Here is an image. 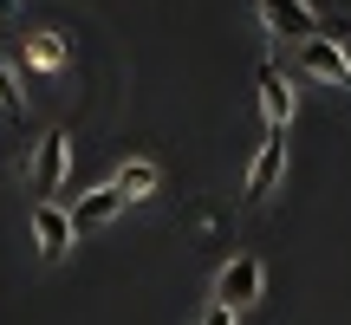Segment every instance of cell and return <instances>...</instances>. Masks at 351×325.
I'll return each instance as SVG.
<instances>
[{"label": "cell", "instance_id": "cell-1", "mask_svg": "<svg viewBox=\"0 0 351 325\" xmlns=\"http://www.w3.org/2000/svg\"><path fill=\"white\" fill-rule=\"evenodd\" d=\"M261 287H267V267H261V254H234V261L221 267V280H215V306H254L261 300Z\"/></svg>", "mask_w": 351, "mask_h": 325}, {"label": "cell", "instance_id": "cell-2", "mask_svg": "<svg viewBox=\"0 0 351 325\" xmlns=\"http://www.w3.org/2000/svg\"><path fill=\"white\" fill-rule=\"evenodd\" d=\"M65 169H72V137H65V130L39 137V143H33V195L52 202V195L65 189Z\"/></svg>", "mask_w": 351, "mask_h": 325}, {"label": "cell", "instance_id": "cell-3", "mask_svg": "<svg viewBox=\"0 0 351 325\" xmlns=\"http://www.w3.org/2000/svg\"><path fill=\"white\" fill-rule=\"evenodd\" d=\"M254 7H261V20H267V33H280V39H319L326 33V20H319L313 7H306V0H254Z\"/></svg>", "mask_w": 351, "mask_h": 325}, {"label": "cell", "instance_id": "cell-4", "mask_svg": "<svg viewBox=\"0 0 351 325\" xmlns=\"http://www.w3.org/2000/svg\"><path fill=\"white\" fill-rule=\"evenodd\" d=\"M33 241H39V261H65L72 254V208L59 202H33Z\"/></svg>", "mask_w": 351, "mask_h": 325}, {"label": "cell", "instance_id": "cell-5", "mask_svg": "<svg viewBox=\"0 0 351 325\" xmlns=\"http://www.w3.org/2000/svg\"><path fill=\"white\" fill-rule=\"evenodd\" d=\"M280 169H287V130H267V137H261V156H254V169H247V202L274 195Z\"/></svg>", "mask_w": 351, "mask_h": 325}, {"label": "cell", "instance_id": "cell-6", "mask_svg": "<svg viewBox=\"0 0 351 325\" xmlns=\"http://www.w3.org/2000/svg\"><path fill=\"white\" fill-rule=\"evenodd\" d=\"M117 215H124V195L104 182V189H91V195L72 208V234H98V228H111Z\"/></svg>", "mask_w": 351, "mask_h": 325}, {"label": "cell", "instance_id": "cell-7", "mask_svg": "<svg viewBox=\"0 0 351 325\" xmlns=\"http://www.w3.org/2000/svg\"><path fill=\"white\" fill-rule=\"evenodd\" d=\"M300 65H306L313 78L351 85V59H345V46H339V39H306V46H300Z\"/></svg>", "mask_w": 351, "mask_h": 325}, {"label": "cell", "instance_id": "cell-8", "mask_svg": "<svg viewBox=\"0 0 351 325\" xmlns=\"http://www.w3.org/2000/svg\"><path fill=\"white\" fill-rule=\"evenodd\" d=\"M261 104H267V130H287V117H293V91H287V78H280L274 65H261Z\"/></svg>", "mask_w": 351, "mask_h": 325}, {"label": "cell", "instance_id": "cell-9", "mask_svg": "<svg viewBox=\"0 0 351 325\" xmlns=\"http://www.w3.org/2000/svg\"><path fill=\"white\" fill-rule=\"evenodd\" d=\"M111 189H117L124 202H143V195L156 189V162H124V169L111 176Z\"/></svg>", "mask_w": 351, "mask_h": 325}, {"label": "cell", "instance_id": "cell-10", "mask_svg": "<svg viewBox=\"0 0 351 325\" xmlns=\"http://www.w3.org/2000/svg\"><path fill=\"white\" fill-rule=\"evenodd\" d=\"M26 59H33L39 72H59V65H65V39H59V33H33V46H26Z\"/></svg>", "mask_w": 351, "mask_h": 325}, {"label": "cell", "instance_id": "cell-11", "mask_svg": "<svg viewBox=\"0 0 351 325\" xmlns=\"http://www.w3.org/2000/svg\"><path fill=\"white\" fill-rule=\"evenodd\" d=\"M0 111H7V117H26V98L13 91V72H7V65H0Z\"/></svg>", "mask_w": 351, "mask_h": 325}, {"label": "cell", "instance_id": "cell-12", "mask_svg": "<svg viewBox=\"0 0 351 325\" xmlns=\"http://www.w3.org/2000/svg\"><path fill=\"white\" fill-rule=\"evenodd\" d=\"M202 325H234V306H208V313H202Z\"/></svg>", "mask_w": 351, "mask_h": 325}]
</instances>
